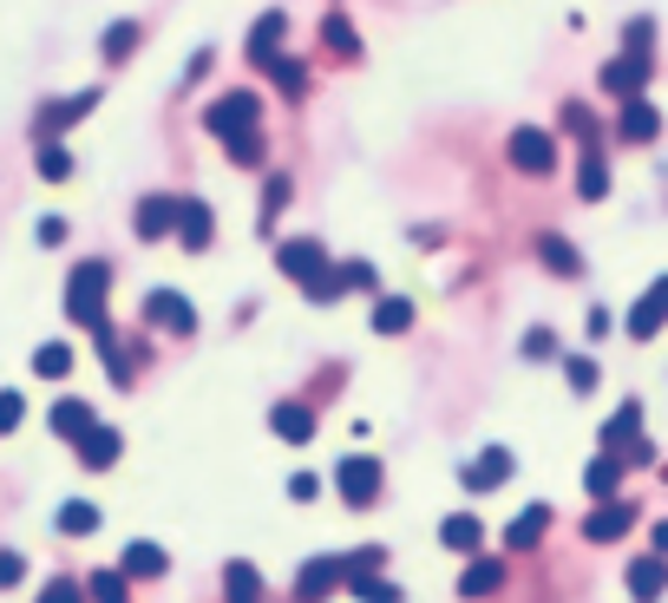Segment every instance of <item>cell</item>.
<instances>
[{
  "mask_svg": "<svg viewBox=\"0 0 668 603\" xmlns=\"http://www.w3.org/2000/svg\"><path fill=\"white\" fill-rule=\"evenodd\" d=\"M105 295H112V263H79L72 276H66V322H79V328H98L105 322Z\"/></svg>",
  "mask_w": 668,
  "mask_h": 603,
  "instance_id": "6da1fadb",
  "label": "cell"
},
{
  "mask_svg": "<svg viewBox=\"0 0 668 603\" xmlns=\"http://www.w3.org/2000/svg\"><path fill=\"white\" fill-rule=\"evenodd\" d=\"M203 131L210 138H249V131H262V92H223L210 112H203Z\"/></svg>",
  "mask_w": 668,
  "mask_h": 603,
  "instance_id": "7a4b0ae2",
  "label": "cell"
},
{
  "mask_svg": "<svg viewBox=\"0 0 668 603\" xmlns=\"http://www.w3.org/2000/svg\"><path fill=\"white\" fill-rule=\"evenodd\" d=\"M505 158H512V171H525V177H551V171H558V138H551L544 125H512Z\"/></svg>",
  "mask_w": 668,
  "mask_h": 603,
  "instance_id": "3957f363",
  "label": "cell"
},
{
  "mask_svg": "<svg viewBox=\"0 0 668 603\" xmlns=\"http://www.w3.org/2000/svg\"><path fill=\"white\" fill-rule=\"evenodd\" d=\"M276 269H282L289 282H302V289H315V282L328 276V250H321L315 236H289V243L276 250Z\"/></svg>",
  "mask_w": 668,
  "mask_h": 603,
  "instance_id": "277c9868",
  "label": "cell"
},
{
  "mask_svg": "<svg viewBox=\"0 0 668 603\" xmlns=\"http://www.w3.org/2000/svg\"><path fill=\"white\" fill-rule=\"evenodd\" d=\"M144 328H157V335H190V328H197L190 295H184V289H151V295H144Z\"/></svg>",
  "mask_w": 668,
  "mask_h": 603,
  "instance_id": "5b68a950",
  "label": "cell"
},
{
  "mask_svg": "<svg viewBox=\"0 0 668 603\" xmlns=\"http://www.w3.org/2000/svg\"><path fill=\"white\" fill-rule=\"evenodd\" d=\"M92 112H98V85H92V92H72V98H46L39 118H33V138H59V131H72V125L92 118Z\"/></svg>",
  "mask_w": 668,
  "mask_h": 603,
  "instance_id": "8992f818",
  "label": "cell"
},
{
  "mask_svg": "<svg viewBox=\"0 0 668 603\" xmlns=\"http://www.w3.org/2000/svg\"><path fill=\"white\" fill-rule=\"evenodd\" d=\"M335 492H341L348 506H374V499H380V460L348 453V460L335 466Z\"/></svg>",
  "mask_w": 668,
  "mask_h": 603,
  "instance_id": "52a82bcc",
  "label": "cell"
},
{
  "mask_svg": "<svg viewBox=\"0 0 668 603\" xmlns=\"http://www.w3.org/2000/svg\"><path fill=\"white\" fill-rule=\"evenodd\" d=\"M617 138H623V144H656V138H663V105H649L643 92L623 98V105H617Z\"/></svg>",
  "mask_w": 668,
  "mask_h": 603,
  "instance_id": "ba28073f",
  "label": "cell"
},
{
  "mask_svg": "<svg viewBox=\"0 0 668 603\" xmlns=\"http://www.w3.org/2000/svg\"><path fill=\"white\" fill-rule=\"evenodd\" d=\"M623 328H630L636 341H656V335H663V328H668V276H656V282L636 295V309H630V322H623Z\"/></svg>",
  "mask_w": 668,
  "mask_h": 603,
  "instance_id": "9c48e42d",
  "label": "cell"
},
{
  "mask_svg": "<svg viewBox=\"0 0 668 603\" xmlns=\"http://www.w3.org/2000/svg\"><path fill=\"white\" fill-rule=\"evenodd\" d=\"M341 584H348V565L341 558H308L295 571V603H321V598H335Z\"/></svg>",
  "mask_w": 668,
  "mask_h": 603,
  "instance_id": "30bf717a",
  "label": "cell"
},
{
  "mask_svg": "<svg viewBox=\"0 0 668 603\" xmlns=\"http://www.w3.org/2000/svg\"><path fill=\"white\" fill-rule=\"evenodd\" d=\"M282 39H289V13L282 7H269V13H256V26H249V66H276L282 59Z\"/></svg>",
  "mask_w": 668,
  "mask_h": 603,
  "instance_id": "8fae6325",
  "label": "cell"
},
{
  "mask_svg": "<svg viewBox=\"0 0 668 603\" xmlns=\"http://www.w3.org/2000/svg\"><path fill=\"white\" fill-rule=\"evenodd\" d=\"M177 204L184 197H138V210H131V230L144 236V243H157V236H177Z\"/></svg>",
  "mask_w": 668,
  "mask_h": 603,
  "instance_id": "7c38bea8",
  "label": "cell"
},
{
  "mask_svg": "<svg viewBox=\"0 0 668 603\" xmlns=\"http://www.w3.org/2000/svg\"><path fill=\"white\" fill-rule=\"evenodd\" d=\"M177 243H184L190 256L216 243V210H210L203 197H184V204H177Z\"/></svg>",
  "mask_w": 668,
  "mask_h": 603,
  "instance_id": "4fadbf2b",
  "label": "cell"
},
{
  "mask_svg": "<svg viewBox=\"0 0 668 603\" xmlns=\"http://www.w3.org/2000/svg\"><path fill=\"white\" fill-rule=\"evenodd\" d=\"M649 66H656V59H636V53H623V59H610V66H603L597 79H603V92H610V98L623 105V98H636V92L649 85Z\"/></svg>",
  "mask_w": 668,
  "mask_h": 603,
  "instance_id": "5bb4252c",
  "label": "cell"
},
{
  "mask_svg": "<svg viewBox=\"0 0 668 603\" xmlns=\"http://www.w3.org/2000/svg\"><path fill=\"white\" fill-rule=\"evenodd\" d=\"M118 460H125V433L98 420V427H92V433L79 440V466H85V473H112Z\"/></svg>",
  "mask_w": 668,
  "mask_h": 603,
  "instance_id": "9a60e30c",
  "label": "cell"
},
{
  "mask_svg": "<svg viewBox=\"0 0 668 603\" xmlns=\"http://www.w3.org/2000/svg\"><path fill=\"white\" fill-rule=\"evenodd\" d=\"M630 525H636V506H630V499H597V512L584 519V538H590V545H610V538H623Z\"/></svg>",
  "mask_w": 668,
  "mask_h": 603,
  "instance_id": "2e32d148",
  "label": "cell"
},
{
  "mask_svg": "<svg viewBox=\"0 0 668 603\" xmlns=\"http://www.w3.org/2000/svg\"><path fill=\"white\" fill-rule=\"evenodd\" d=\"M630 598L636 603H668V558L663 552H649V558L630 565Z\"/></svg>",
  "mask_w": 668,
  "mask_h": 603,
  "instance_id": "e0dca14e",
  "label": "cell"
},
{
  "mask_svg": "<svg viewBox=\"0 0 668 603\" xmlns=\"http://www.w3.org/2000/svg\"><path fill=\"white\" fill-rule=\"evenodd\" d=\"M505 473H518V453H512V447H485V453L466 466V486H472V492H492V486H505Z\"/></svg>",
  "mask_w": 668,
  "mask_h": 603,
  "instance_id": "ac0fdd59",
  "label": "cell"
},
{
  "mask_svg": "<svg viewBox=\"0 0 668 603\" xmlns=\"http://www.w3.org/2000/svg\"><path fill=\"white\" fill-rule=\"evenodd\" d=\"M623 473H630V460L603 447V453L584 466V492H590V499H617V492H623Z\"/></svg>",
  "mask_w": 668,
  "mask_h": 603,
  "instance_id": "d6986e66",
  "label": "cell"
},
{
  "mask_svg": "<svg viewBox=\"0 0 668 603\" xmlns=\"http://www.w3.org/2000/svg\"><path fill=\"white\" fill-rule=\"evenodd\" d=\"M577 197L584 204H603L610 197V158H603V144H584V158H577Z\"/></svg>",
  "mask_w": 668,
  "mask_h": 603,
  "instance_id": "ffe728a7",
  "label": "cell"
},
{
  "mask_svg": "<svg viewBox=\"0 0 668 603\" xmlns=\"http://www.w3.org/2000/svg\"><path fill=\"white\" fill-rule=\"evenodd\" d=\"M269 433L289 440V447H308V440H315V414H308L302 401H282V407L269 414Z\"/></svg>",
  "mask_w": 668,
  "mask_h": 603,
  "instance_id": "44dd1931",
  "label": "cell"
},
{
  "mask_svg": "<svg viewBox=\"0 0 668 603\" xmlns=\"http://www.w3.org/2000/svg\"><path fill=\"white\" fill-rule=\"evenodd\" d=\"M118 571H125V578H164V571H171V552L151 545V538H131L125 558H118Z\"/></svg>",
  "mask_w": 668,
  "mask_h": 603,
  "instance_id": "7402d4cb",
  "label": "cell"
},
{
  "mask_svg": "<svg viewBox=\"0 0 668 603\" xmlns=\"http://www.w3.org/2000/svg\"><path fill=\"white\" fill-rule=\"evenodd\" d=\"M544 532H551V506H525V512L505 525V552H531Z\"/></svg>",
  "mask_w": 668,
  "mask_h": 603,
  "instance_id": "603a6c76",
  "label": "cell"
},
{
  "mask_svg": "<svg viewBox=\"0 0 668 603\" xmlns=\"http://www.w3.org/2000/svg\"><path fill=\"white\" fill-rule=\"evenodd\" d=\"M223 603H262V571L249 558H230L223 565Z\"/></svg>",
  "mask_w": 668,
  "mask_h": 603,
  "instance_id": "cb8c5ba5",
  "label": "cell"
},
{
  "mask_svg": "<svg viewBox=\"0 0 668 603\" xmlns=\"http://www.w3.org/2000/svg\"><path fill=\"white\" fill-rule=\"evenodd\" d=\"M46 420H52V433H59V440H72V447H79V440H85V433L98 427V414H92L85 401H59V407H52Z\"/></svg>",
  "mask_w": 668,
  "mask_h": 603,
  "instance_id": "d4e9b609",
  "label": "cell"
},
{
  "mask_svg": "<svg viewBox=\"0 0 668 603\" xmlns=\"http://www.w3.org/2000/svg\"><path fill=\"white\" fill-rule=\"evenodd\" d=\"M138 39H144V26H138V20H112V26L98 33V53L118 66V59H131V53H138Z\"/></svg>",
  "mask_w": 668,
  "mask_h": 603,
  "instance_id": "484cf974",
  "label": "cell"
},
{
  "mask_svg": "<svg viewBox=\"0 0 668 603\" xmlns=\"http://www.w3.org/2000/svg\"><path fill=\"white\" fill-rule=\"evenodd\" d=\"M538 256H544L558 276H584V256H577V243H571V236H558V230H544V236H538Z\"/></svg>",
  "mask_w": 668,
  "mask_h": 603,
  "instance_id": "4316f807",
  "label": "cell"
},
{
  "mask_svg": "<svg viewBox=\"0 0 668 603\" xmlns=\"http://www.w3.org/2000/svg\"><path fill=\"white\" fill-rule=\"evenodd\" d=\"M413 328V295H380L374 302V335H407Z\"/></svg>",
  "mask_w": 668,
  "mask_h": 603,
  "instance_id": "83f0119b",
  "label": "cell"
},
{
  "mask_svg": "<svg viewBox=\"0 0 668 603\" xmlns=\"http://www.w3.org/2000/svg\"><path fill=\"white\" fill-rule=\"evenodd\" d=\"M630 440H643V407H636V401H623L617 420H603V447H610V453H623Z\"/></svg>",
  "mask_w": 668,
  "mask_h": 603,
  "instance_id": "f1b7e54d",
  "label": "cell"
},
{
  "mask_svg": "<svg viewBox=\"0 0 668 603\" xmlns=\"http://www.w3.org/2000/svg\"><path fill=\"white\" fill-rule=\"evenodd\" d=\"M52 525H59V532H66V538H92V532H98V525H105V519H98V506H92V499H66V506H59V519H52Z\"/></svg>",
  "mask_w": 668,
  "mask_h": 603,
  "instance_id": "f546056e",
  "label": "cell"
},
{
  "mask_svg": "<svg viewBox=\"0 0 668 603\" xmlns=\"http://www.w3.org/2000/svg\"><path fill=\"white\" fill-rule=\"evenodd\" d=\"M479 538H485V525H479L472 512H453V519H440V545H446V552H479Z\"/></svg>",
  "mask_w": 668,
  "mask_h": 603,
  "instance_id": "4dcf8cb0",
  "label": "cell"
},
{
  "mask_svg": "<svg viewBox=\"0 0 668 603\" xmlns=\"http://www.w3.org/2000/svg\"><path fill=\"white\" fill-rule=\"evenodd\" d=\"M499 584H505V565L499 558H472L466 578H459V598H492Z\"/></svg>",
  "mask_w": 668,
  "mask_h": 603,
  "instance_id": "1f68e13d",
  "label": "cell"
},
{
  "mask_svg": "<svg viewBox=\"0 0 668 603\" xmlns=\"http://www.w3.org/2000/svg\"><path fill=\"white\" fill-rule=\"evenodd\" d=\"M341 591H354L361 603H407V591H400L394 578H380V571H354V578H348Z\"/></svg>",
  "mask_w": 668,
  "mask_h": 603,
  "instance_id": "d6a6232c",
  "label": "cell"
},
{
  "mask_svg": "<svg viewBox=\"0 0 668 603\" xmlns=\"http://www.w3.org/2000/svg\"><path fill=\"white\" fill-rule=\"evenodd\" d=\"M321 46H335L341 59H354V53H361V26H354L348 13H328V20H321Z\"/></svg>",
  "mask_w": 668,
  "mask_h": 603,
  "instance_id": "836d02e7",
  "label": "cell"
},
{
  "mask_svg": "<svg viewBox=\"0 0 668 603\" xmlns=\"http://www.w3.org/2000/svg\"><path fill=\"white\" fill-rule=\"evenodd\" d=\"M33 171H39L46 184H66V177H72V151H66L59 138H39V158H33Z\"/></svg>",
  "mask_w": 668,
  "mask_h": 603,
  "instance_id": "e575fe53",
  "label": "cell"
},
{
  "mask_svg": "<svg viewBox=\"0 0 668 603\" xmlns=\"http://www.w3.org/2000/svg\"><path fill=\"white\" fill-rule=\"evenodd\" d=\"M33 374H39V381H66V374H72V348H66V341H39V348H33Z\"/></svg>",
  "mask_w": 668,
  "mask_h": 603,
  "instance_id": "d590c367",
  "label": "cell"
},
{
  "mask_svg": "<svg viewBox=\"0 0 668 603\" xmlns=\"http://www.w3.org/2000/svg\"><path fill=\"white\" fill-rule=\"evenodd\" d=\"M269 79H276V92H282V98H302V92H308V66H302L295 53H282V59L269 66Z\"/></svg>",
  "mask_w": 668,
  "mask_h": 603,
  "instance_id": "8d00e7d4",
  "label": "cell"
},
{
  "mask_svg": "<svg viewBox=\"0 0 668 603\" xmlns=\"http://www.w3.org/2000/svg\"><path fill=\"white\" fill-rule=\"evenodd\" d=\"M125 584H131L125 571H92L85 578V603H125Z\"/></svg>",
  "mask_w": 668,
  "mask_h": 603,
  "instance_id": "74e56055",
  "label": "cell"
},
{
  "mask_svg": "<svg viewBox=\"0 0 668 603\" xmlns=\"http://www.w3.org/2000/svg\"><path fill=\"white\" fill-rule=\"evenodd\" d=\"M282 210H289V177L276 171V177L262 184V230H276V217H282Z\"/></svg>",
  "mask_w": 668,
  "mask_h": 603,
  "instance_id": "f35d334b",
  "label": "cell"
},
{
  "mask_svg": "<svg viewBox=\"0 0 668 603\" xmlns=\"http://www.w3.org/2000/svg\"><path fill=\"white\" fill-rule=\"evenodd\" d=\"M518 355H525V361H558V335H551V328L538 322V328H525V341H518Z\"/></svg>",
  "mask_w": 668,
  "mask_h": 603,
  "instance_id": "ab89813d",
  "label": "cell"
},
{
  "mask_svg": "<svg viewBox=\"0 0 668 603\" xmlns=\"http://www.w3.org/2000/svg\"><path fill=\"white\" fill-rule=\"evenodd\" d=\"M564 381H571V394H597V361L590 355H564Z\"/></svg>",
  "mask_w": 668,
  "mask_h": 603,
  "instance_id": "60d3db41",
  "label": "cell"
},
{
  "mask_svg": "<svg viewBox=\"0 0 668 603\" xmlns=\"http://www.w3.org/2000/svg\"><path fill=\"white\" fill-rule=\"evenodd\" d=\"M649 39H656V20H630V26H623V53L649 59Z\"/></svg>",
  "mask_w": 668,
  "mask_h": 603,
  "instance_id": "b9f144b4",
  "label": "cell"
},
{
  "mask_svg": "<svg viewBox=\"0 0 668 603\" xmlns=\"http://www.w3.org/2000/svg\"><path fill=\"white\" fill-rule=\"evenodd\" d=\"M564 131L584 138V144H597V118H590V105H564Z\"/></svg>",
  "mask_w": 668,
  "mask_h": 603,
  "instance_id": "7bdbcfd3",
  "label": "cell"
},
{
  "mask_svg": "<svg viewBox=\"0 0 668 603\" xmlns=\"http://www.w3.org/2000/svg\"><path fill=\"white\" fill-rule=\"evenodd\" d=\"M230 164H262V131H249V138H230Z\"/></svg>",
  "mask_w": 668,
  "mask_h": 603,
  "instance_id": "ee69618b",
  "label": "cell"
},
{
  "mask_svg": "<svg viewBox=\"0 0 668 603\" xmlns=\"http://www.w3.org/2000/svg\"><path fill=\"white\" fill-rule=\"evenodd\" d=\"M39 603H85V584H79V578H52V584L39 591Z\"/></svg>",
  "mask_w": 668,
  "mask_h": 603,
  "instance_id": "f6af8a7d",
  "label": "cell"
},
{
  "mask_svg": "<svg viewBox=\"0 0 668 603\" xmlns=\"http://www.w3.org/2000/svg\"><path fill=\"white\" fill-rule=\"evenodd\" d=\"M20 420H26V401H20L13 387H0V433H13Z\"/></svg>",
  "mask_w": 668,
  "mask_h": 603,
  "instance_id": "bcb514c9",
  "label": "cell"
},
{
  "mask_svg": "<svg viewBox=\"0 0 668 603\" xmlns=\"http://www.w3.org/2000/svg\"><path fill=\"white\" fill-rule=\"evenodd\" d=\"M20 578H26V558L20 552H0V591H13Z\"/></svg>",
  "mask_w": 668,
  "mask_h": 603,
  "instance_id": "7dc6e473",
  "label": "cell"
},
{
  "mask_svg": "<svg viewBox=\"0 0 668 603\" xmlns=\"http://www.w3.org/2000/svg\"><path fill=\"white\" fill-rule=\"evenodd\" d=\"M341 269H348V289H374V282H380V276H374V263H361V256H354V263H341Z\"/></svg>",
  "mask_w": 668,
  "mask_h": 603,
  "instance_id": "c3c4849f",
  "label": "cell"
},
{
  "mask_svg": "<svg viewBox=\"0 0 668 603\" xmlns=\"http://www.w3.org/2000/svg\"><path fill=\"white\" fill-rule=\"evenodd\" d=\"M315 492H321V479H315V473H295V479H289V499H295V506H308Z\"/></svg>",
  "mask_w": 668,
  "mask_h": 603,
  "instance_id": "681fc988",
  "label": "cell"
},
{
  "mask_svg": "<svg viewBox=\"0 0 668 603\" xmlns=\"http://www.w3.org/2000/svg\"><path fill=\"white\" fill-rule=\"evenodd\" d=\"M33 236L52 250V243H66V223H59V217H39V230H33Z\"/></svg>",
  "mask_w": 668,
  "mask_h": 603,
  "instance_id": "f907efd6",
  "label": "cell"
},
{
  "mask_svg": "<svg viewBox=\"0 0 668 603\" xmlns=\"http://www.w3.org/2000/svg\"><path fill=\"white\" fill-rule=\"evenodd\" d=\"M584 328H590V341H603V335H610V309H590Z\"/></svg>",
  "mask_w": 668,
  "mask_h": 603,
  "instance_id": "816d5d0a",
  "label": "cell"
},
{
  "mask_svg": "<svg viewBox=\"0 0 668 603\" xmlns=\"http://www.w3.org/2000/svg\"><path fill=\"white\" fill-rule=\"evenodd\" d=\"M656 552H663V558H668V519H663V525H656Z\"/></svg>",
  "mask_w": 668,
  "mask_h": 603,
  "instance_id": "f5cc1de1",
  "label": "cell"
}]
</instances>
